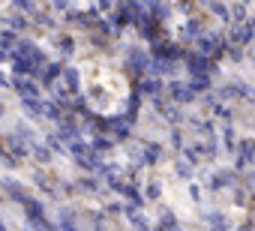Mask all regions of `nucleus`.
<instances>
[{"label": "nucleus", "mask_w": 255, "mask_h": 231, "mask_svg": "<svg viewBox=\"0 0 255 231\" xmlns=\"http://www.w3.org/2000/svg\"><path fill=\"white\" fill-rule=\"evenodd\" d=\"M183 60H186V69H189V75H192V78H210V75L216 72V63H213L210 57L198 54V51H189Z\"/></svg>", "instance_id": "nucleus-1"}, {"label": "nucleus", "mask_w": 255, "mask_h": 231, "mask_svg": "<svg viewBox=\"0 0 255 231\" xmlns=\"http://www.w3.org/2000/svg\"><path fill=\"white\" fill-rule=\"evenodd\" d=\"M195 45H198V54H204V57H210V60L225 51V39H222L219 33H201V36L195 39Z\"/></svg>", "instance_id": "nucleus-2"}, {"label": "nucleus", "mask_w": 255, "mask_h": 231, "mask_svg": "<svg viewBox=\"0 0 255 231\" xmlns=\"http://www.w3.org/2000/svg\"><path fill=\"white\" fill-rule=\"evenodd\" d=\"M147 66H150V57L144 54V48H129L126 51V69L129 72L141 75V72H147Z\"/></svg>", "instance_id": "nucleus-3"}, {"label": "nucleus", "mask_w": 255, "mask_h": 231, "mask_svg": "<svg viewBox=\"0 0 255 231\" xmlns=\"http://www.w3.org/2000/svg\"><path fill=\"white\" fill-rule=\"evenodd\" d=\"M12 87H15V93L21 96V102L42 99V96H39V84H36V81H30V78H12Z\"/></svg>", "instance_id": "nucleus-4"}, {"label": "nucleus", "mask_w": 255, "mask_h": 231, "mask_svg": "<svg viewBox=\"0 0 255 231\" xmlns=\"http://www.w3.org/2000/svg\"><path fill=\"white\" fill-rule=\"evenodd\" d=\"M252 33H255V24H252V21H240V24H231V39H234V45H237V48L249 45Z\"/></svg>", "instance_id": "nucleus-5"}, {"label": "nucleus", "mask_w": 255, "mask_h": 231, "mask_svg": "<svg viewBox=\"0 0 255 231\" xmlns=\"http://www.w3.org/2000/svg\"><path fill=\"white\" fill-rule=\"evenodd\" d=\"M57 138H60L63 144H69V141L81 138V132H78V126H75V120H72V117H60V120H57Z\"/></svg>", "instance_id": "nucleus-6"}, {"label": "nucleus", "mask_w": 255, "mask_h": 231, "mask_svg": "<svg viewBox=\"0 0 255 231\" xmlns=\"http://www.w3.org/2000/svg\"><path fill=\"white\" fill-rule=\"evenodd\" d=\"M60 78H63V90H66V93H78V90H81V75H78L75 66H66V69L60 72Z\"/></svg>", "instance_id": "nucleus-7"}, {"label": "nucleus", "mask_w": 255, "mask_h": 231, "mask_svg": "<svg viewBox=\"0 0 255 231\" xmlns=\"http://www.w3.org/2000/svg\"><path fill=\"white\" fill-rule=\"evenodd\" d=\"M237 171H246V165L252 162V141L249 138H243V141H237Z\"/></svg>", "instance_id": "nucleus-8"}, {"label": "nucleus", "mask_w": 255, "mask_h": 231, "mask_svg": "<svg viewBox=\"0 0 255 231\" xmlns=\"http://www.w3.org/2000/svg\"><path fill=\"white\" fill-rule=\"evenodd\" d=\"M24 210H27V222H36V219H45V207H42V201L39 198H33V195H27L24 201Z\"/></svg>", "instance_id": "nucleus-9"}, {"label": "nucleus", "mask_w": 255, "mask_h": 231, "mask_svg": "<svg viewBox=\"0 0 255 231\" xmlns=\"http://www.w3.org/2000/svg\"><path fill=\"white\" fill-rule=\"evenodd\" d=\"M60 72H63V66H60V63H45V66L39 69V81H42L45 87H51V84H57Z\"/></svg>", "instance_id": "nucleus-10"}, {"label": "nucleus", "mask_w": 255, "mask_h": 231, "mask_svg": "<svg viewBox=\"0 0 255 231\" xmlns=\"http://www.w3.org/2000/svg\"><path fill=\"white\" fill-rule=\"evenodd\" d=\"M12 57V72H15V78H36V69L24 60V57H15V54H9Z\"/></svg>", "instance_id": "nucleus-11"}, {"label": "nucleus", "mask_w": 255, "mask_h": 231, "mask_svg": "<svg viewBox=\"0 0 255 231\" xmlns=\"http://www.w3.org/2000/svg\"><path fill=\"white\" fill-rule=\"evenodd\" d=\"M138 93H141V96H150V99H159V93H162V78H144V81L138 84Z\"/></svg>", "instance_id": "nucleus-12"}, {"label": "nucleus", "mask_w": 255, "mask_h": 231, "mask_svg": "<svg viewBox=\"0 0 255 231\" xmlns=\"http://www.w3.org/2000/svg\"><path fill=\"white\" fill-rule=\"evenodd\" d=\"M204 222L210 225V231H228V219H225V213H219V210H207V213H204Z\"/></svg>", "instance_id": "nucleus-13"}, {"label": "nucleus", "mask_w": 255, "mask_h": 231, "mask_svg": "<svg viewBox=\"0 0 255 231\" xmlns=\"http://www.w3.org/2000/svg\"><path fill=\"white\" fill-rule=\"evenodd\" d=\"M168 93H171L174 102H192V99H195V93H192L186 84H180V81H174V84L168 87Z\"/></svg>", "instance_id": "nucleus-14"}, {"label": "nucleus", "mask_w": 255, "mask_h": 231, "mask_svg": "<svg viewBox=\"0 0 255 231\" xmlns=\"http://www.w3.org/2000/svg\"><path fill=\"white\" fill-rule=\"evenodd\" d=\"M162 159V147L156 144V141H147L144 144V156H141V162H147V165H156Z\"/></svg>", "instance_id": "nucleus-15"}, {"label": "nucleus", "mask_w": 255, "mask_h": 231, "mask_svg": "<svg viewBox=\"0 0 255 231\" xmlns=\"http://www.w3.org/2000/svg\"><path fill=\"white\" fill-rule=\"evenodd\" d=\"M156 231H177V216H174L168 207H162V216H159V222H156Z\"/></svg>", "instance_id": "nucleus-16"}, {"label": "nucleus", "mask_w": 255, "mask_h": 231, "mask_svg": "<svg viewBox=\"0 0 255 231\" xmlns=\"http://www.w3.org/2000/svg\"><path fill=\"white\" fill-rule=\"evenodd\" d=\"M111 147H114V138L96 135V138H93V144H90V153H105V150H111Z\"/></svg>", "instance_id": "nucleus-17"}, {"label": "nucleus", "mask_w": 255, "mask_h": 231, "mask_svg": "<svg viewBox=\"0 0 255 231\" xmlns=\"http://www.w3.org/2000/svg\"><path fill=\"white\" fill-rule=\"evenodd\" d=\"M231 183H234V171H219L210 180V189H222V186H231Z\"/></svg>", "instance_id": "nucleus-18"}, {"label": "nucleus", "mask_w": 255, "mask_h": 231, "mask_svg": "<svg viewBox=\"0 0 255 231\" xmlns=\"http://www.w3.org/2000/svg\"><path fill=\"white\" fill-rule=\"evenodd\" d=\"M126 216H129V222H132L138 231H150V228H147V222H144V213H141V210L129 207V210H126Z\"/></svg>", "instance_id": "nucleus-19"}, {"label": "nucleus", "mask_w": 255, "mask_h": 231, "mask_svg": "<svg viewBox=\"0 0 255 231\" xmlns=\"http://www.w3.org/2000/svg\"><path fill=\"white\" fill-rule=\"evenodd\" d=\"M57 231H81V228L75 225L72 210H63V213H60V228H57Z\"/></svg>", "instance_id": "nucleus-20"}, {"label": "nucleus", "mask_w": 255, "mask_h": 231, "mask_svg": "<svg viewBox=\"0 0 255 231\" xmlns=\"http://www.w3.org/2000/svg\"><path fill=\"white\" fill-rule=\"evenodd\" d=\"M3 186L9 189V195H12L15 201H24V198H27V192H24V186H21V183H15V180H3Z\"/></svg>", "instance_id": "nucleus-21"}, {"label": "nucleus", "mask_w": 255, "mask_h": 231, "mask_svg": "<svg viewBox=\"0 0 255 231\" xmlns=\"http://www.w3.org/2000/svg\"><path fill=\"white\" fill-rule=\"evenodd\" d=\"M117 192H123V195L129 198V201H135V210H138V207H141V201H144V198L138 195V186H126V183H123V186H120Z\"/></svg>", "instance_id": "nucleus-22"}, {"label": "nucleus", "mask_w": 255, "mask_h": 231, "mask_svg": "<svg viewBox=\"0 0 255 231\" xmlns=\"http://www.w3.org/2000/svg\"><path fill=\"white\" fill-rule=\"evenodd\" d=\"M180 33H183L186 39H198V36H201V21H195V18H192V21H186V27H183Z\"/></svg>", "instance_id": "nucleus-23"}, {"label": "nucleus", "mask_w": 255, "mask_h": 231, "mask_svg": "<svg viewBox=\"0 0 255 231\" xmlns=\"http://www.w3.org/2000/svg\"><path fill=\"white\" fill-rule=\"evenodd\" d=\"M42 114H45L48 120H60V117H63V114H60V108H57L54 102H45V99H42Z\"/></svg>", "instance_id": "nucleus-24"}, {"label": "nucleus", "mask_w": 255, "mask_h": 231, "mask_svg": "<svg viewBox=\"0 0 255 231\" xmlns=\"http://www.w3.org/2000/svg\"><path fill=\"white\" fill-rule=\"evenodd\" d=\"M186 87H189L192 93H207V90H210V78H192Z\"/></svg>", "instance_id": "nucleus-25"}, {"label": "nucleus", "mask_w": 255, "mask_h": 231, "mask_svg": "<svg viewBox=\"0 0 255 231\" xmlns=\"http://www.w3.org/2000/svg\"><path fill=\"white\" fill-rule=\"evenodd\" d=\"M15 42H18V39H15V33H12V30H3V33H0V51H9Z\"/></svg>", "instance_id": "nucleus-26"}, {"label": "nucleus", "mask_w": 255, "mask_h": 231, "mask_svg": "<svg viewBox=\"0 0 255 231\" xmlns=\"http://www.w3.org/2000/svg\"><path fill=\"white\" fill-rule=\"evenodd\" d=\"M9 150H12L15 156H27V147H24V141H21L18 135H12V138H9Z\"/></svg>", "instance_id": "nucleus-27"}, {"label": "nucleus", "mask_w": 255, "mask_h": 231, "mask_svg": "<svg viewBox=\"0 0 255 231\" xmlns=\"http://www.w3.org/2000/svg\"><path fill=\"white\" fill-rule=\"evenodd\" d=\"M33 156H36L39 162H51V150H48L45 144H33Z\"/></svg>", "instance_id": "nucleus-28"}, {"label": "nucleus", "mask_w": 255, "mask_h": 231, "mask_svg": "<svg viewBox=\"0 0 255 231\" xmlns=\"http://www.w3.org/2000/svg\"><path fill=\"white\" fill-rule=\"evenodd\" d=\"M222 138H225V150L231 153V150L237 147V138H234V129H231V126H225V132H222Z\"/></svg>", "instance_id": "nucleus-29"}, {"label": "nucleus", "mask_w": 255, "mask_h": 231, "mask_svg": "<svg viewBox=\"0 0 255 231\" xmlns=\"http://www.w3.org/2000/svg\"><path fill=\"white\" fill-rule=\"evenodd\" d=\"M177 177H186V180L192 177V165L186 159H177Z\"/></svg>", "instance_id": "nucleus-30"}, {"label": "nucleus", "mask_w": 255, "mask_h": 231, "mask_svg": "<svg viewBox=\"0 0 255 231\" xmlns=\"http://www.w3.org/2000/svg\"><path fill=\"white\" fill-rule=\"evenodd\" d=\"M27 27V18H21V15H15V18H9V30L15 33V30H24Z\"/></svg>", "instance_id": "nucleus-31"}, {"label": "nucleus", "mask_w": 255, "mask_h": 231, "mask_svg": "<svg viewBox=\"0 0 255 231\" xmlns=\"http://www.w3.org/2000/svg\"><path fill=\"white\" fill-rule=\"evenodd\" d=\"M45 144H48V150H51V153H60V150H63V144H60V138H57V135H48V138H45Z\"/></svg>", "instance_id": "nucleus-32"}, {"label": "nucleus", "mask_w": 255, "mask_h": 231, "mask_svg": "<svg viewBox=\"0 0 255 231\" xmlns=\"http://www.w3.org/2000/svg\"><path fill=\"white\" fill-rule=\"evenodd\" d=\"M159 192H162V183L159 180H150L147 183V198H159Z\"/></svg>", "instance_id": "nucleus-33"}, {"label": "nucleus", "mask_w": 255, "mask_h": 231, "mask_svg": "<svg viewBox=\"0 0 255 231\" xmlns=\"http://www.w3.org/2000/svg\"><path fill=\"white\" fill-rule=\"evenodd\" d=\"M210 9H213L222 21H228V6H222V3H210Z\"/></svg>", "instance_id": "nucleus-34"}, {"label": "nucleus", "mask_w": 255, "mask_h": 231, "mask_svg": "<svg viewBox=\"0 0 255 231\" xmlns=\"http://www.w3.org/2000/svg\"><path fill=\"white\" fill-rule=\"evenodd\" d=\"M60 51H63V54H72V39H69V36L60 39Z\"/></svg>", "instance_id": "nucleus-35"}, {"label": "nucleus", "mask_w": 255, "mask_h": 231, "mask_svg": "<svg viewBox=\"0 0 255 231\" xmlns=\"http://www.w3.org/2000/svg\"><path fill=\"white\" fill-rule=\"evenodd\" d=\"M90 222H93V231H105V219H102L99 213H96V216H93Z\"/></svg>", "instance_id": "nucleus-36"}, {"label": "nucleus", "mask_w": 255, "mask_h": 231, "mask_svg": "<svg viewBox=\"0 0 255 231\" xmlns=\"http://www.w3.org/2000/svg\"><path fill=\"white\" fill-rule=\"evenodd\" d=\"M171 141H174L177 150H183V141H180V129H177V126H174V132H171Z\"/></svg>", "instance_id": "nucleus-37"}, {"label": "nucleus", "mask_w": 255, "mask_h": 231, "mask_svg": "<svg viewBox=\"0 0 255 231\" xmlns=\"http://www.w3.org/2000/svg\"><path fill=\"white\" fill-rule=\"evenodd\" d=\"M0 165H15V162H12V159L3 153V144H0Z\"/></svg>", "instance_id": "nucleus-38"}, {"label": "nucleus", "mask_w": 255, "mask_h": 231, "mask_svg": "<svg viewBox=\"0 0 255 231\" xmlns=\"http://www.w3.org/2000/svg\"><path fill=\"white\" fill-rule=\"evenodd\" d=\"M189 198H192V201H201V189H198V186H189Z\"/></svg>", "instance_id": "nucleus-39"}, {"label": "nucleus", "mask_w": 255, "mask_h": 231, "mask_svg": "<svg viewBox=\"0 0 255 231\" xmlns=\"http://www.w3.org/2000/svg\"><path fill=\"white\" fill-rule=\"evenodd\" d=\"M15 6H18V9H21V12H33V6H30V3H27V0H18V3H15Z\"/></svg>", "instance_id": "nucleus-40"}, {"label": "nucleus", "mask_w": 255, "mask_h": 231, "mask_svg": "<svg viewBox=\"0 0 255 231\" xmlns=\"http://www.w3.org/2000/svg\"><path fill=\"white\" fill-rule=\"evenodd\" d=\"M81 186H84L87 192H96V180H81Z\"/></svg>", "instance_id": "nucleus-41"}, {"label": "nucleus", "mask_w": 255, "mask_h": 231, "mask_svg": "<svg viewBox=\"0 0 255 231\" xmlns=\"http://www.w3.org/2000/svg\"><path fill=\"white\" fill-rule=\"evenodd\" d=\"M0 231H6V225H3V219H0Z\"/></svg>", "instance_id": "nucleus-42"}, {"label": "nucleus", "mask_w": 255, "mask_h": 231, "mask_svg": "<svg viewBox=\"0 0 255 231\" xmlns=\"http://www.w3.org/2000/svg\"><path fill=\"white\" fill-rule=\"evenodd\" d=\"M240 231H249V225H240Z\"/></svg>", "instance_id": "nucleus-43"}, {"label": "nucleus", "mask_w": 255, "mask_h": 231, "mask_svg": "<svg viewBox=\"0 0 255 231\" xmlns=\"http://www.w3.org/2000/svg\"><path fill=\"white\" fill-rule=\"evenodd\" d=\"M0 117H3V105H0Z\"/></svg>", "instance_id": "nucleus-44"}]
</instances>
